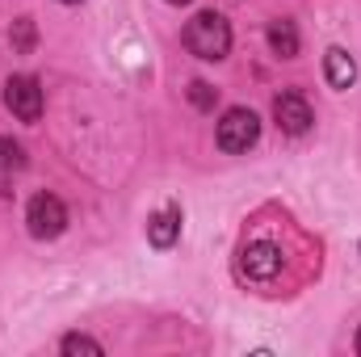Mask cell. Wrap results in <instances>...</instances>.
Instances as JSON below:
<instances>
[{
    "label": "cell",
    "instance_id": "obj_1",
    "mask_svg": "<svg viewBox=\"0 0 361 357\" xmlns=\"http://www.w3.org/2000/svg\"><path fill=\"white\" fill-rule=\"evenodd\" d=\"M185 47H189V55H197V59H206V63H219V59L231 51V25H227V17L214 13V8L197 13V17L185 25Z\"/></svg>",
    "mask_w": 361,
    "mask_h": 357
},
{
    "label": "cell",
    "instance_id": "obj_2",
    "mask_svg": "<svg viewBox=\"0 0 361 357\" xmlns=\"http://www.w3.org/2000/svg\"><path fill=\"white\" fill-rule=\"evenodd\" d=\"M257 139H261V118H257L252 109L235 105V109L223 114V122H219V147H223V152L240 156V152L257 147Z\"/></svg>",
    "mask_w": 361,
    "mask_h": 357
},
{
    "label": "cell",
    "instance_id": "obj_3",
    "mask_svg": "<svg viewBox=\"0 0 361 357\" xmlns=\"http://www.w3.org/2000/svg\"><path fill=\"white\" fill-rule=\"evenodd\" d=\"M25 223H30V236L55 240V236H63V227H68V206H63L55 193H38V198H30Z\"/></svg>",
    "mask_w": 361,
    "mask_h": 357
},
{
    "label": "cell",
    "instance_id": "obj_4",
    "mask_svg": "<svg viewBox=\"0 0 361 357\" xmlns=\"http://www.w3.org/2000/svg\"><path fill=\"white\" fill-rule=\"evenodd\" d=\"M4 105L13 109V118L21 122H38L42 118V89L34 76H8L4 80Z\"/></svg>",
    "mask_w": 361,
    "mask_h": 357
},
{
    "label": "cell",
    "instance_id": "obj_5",
    "mask_svg": "<svg viewBox=\"0 0 361 357\" xmlns=\"http://www.w3.org/2000/svg\"><path fill=\"white\" fill-rule=\"evenodd\" d=\"M273 118H277V126H281L286 135H307L311 122H315V114H311V105H307L302 92H281V97L273 101Z\"/></svg>",
    "mask_w": 361,
    "mask_h": 357
},
{
    "label": "cell",
    "instance_id": "obj_6",
    "mask_svg": "<svg viewBox=\"0 0 361 357\" xmlns=\"http://www.w3.org/2000/svg\"><path fill=\"white\" fill-rule=\"evenodd\" d=\"M240 269H244V277H252V282H269V277L281 273V248L269 244V240H257V244L244 248Z\"/></svg>",
    "mask_w": 361,
    "mask_h": 357
},
{
    "label": "cell",
    "instance_id": "obj_7",
    "mask_svg": "<svg viewBox=\"0 0 361 357\" xmlns=\"http://www.w3.org/2000/svg\"><path fill=\"white\" fill-rule=\"evenodd\" d=\"M324 76H328L332 89H349V85L357 80V63H353V55H349L345 47H332V51L324 55Z\"/></svg>",
    "mask_w": 361,
    "mask_h": 357
},
{
    "label": "cell",
    "instance_id": "obj_8",
    "mask_svg": "<svg viewBox=\"0 0 361 357\" xmlns=\"http://www.w3.org/2000/svg\"><path fill=\"white\" fill-rule=\"evenodd\" d=\"M180 236V210L177 206H169V210H160V214H152V223H147V240L156 244V248H173Z\"/></svg>",
    "mask_w": 361,
    "mask_h": 357
},
{
    "label": "cell",
    "instance_id": "obj_9",
    "mask_svg": "<svg viewBox=\"0 0 361 357\" xmlns=\"http://www.w3.org/2000/svg\"><path fill=\"white\" fill-rule=\"evenodd\" d=\"M269 47L273 55H281V59H294L298 55V30H294V21H273L269 25Z\"/></svg>",
    "mask_w": 361,
    "mask_h": 357
},
{
    "label": "cell",
    "instance_id": "obj_10",
    "mask_svg": "<svg viewBox=\"0 0 361 357\" xmlns=\"http://www.w3.org/2000/svg\"><path fill=\"white\" fill-rule=\"evenodd\" d=\"M25 164V152H21V143H13V139H0V173H17Z\"/></svg>",
    "mask_w": 361,
    "mask_h": 357
},
{
    "label": "cell",
    "instance_id": "obj_11",
    "mask_svg": "<svg viewBox=\"0 0 361 357\" xmlns=\"http://www.w3.org/2000/svg\"><path fill=\"white\" fill-rule=\"evenodd\" d=\"M59 349H63L68 357H72V353H92V357H101V345H97L92 337H80V332L63 337V341H59Z\"/></svg>",
    "mask_w": 361,
    "mask_h": 357
},
{
    "label": "cell",
    "instance_id": "obj_12",
    "mask_svg": "<svg viewBox=\"0 0 361 357\" xmlns=\"http://www.w3.org/2000/svg\"><path fill=\"white\" fill-rule=\"evenodd\" d=\"M13 47H17V51H30V47H34V21H30V17L13 21Z\"/></svg>",
    "mask_w": 361,
    "mask_h": 357
},
{
    "label": "cell",
    "instance_id": "obj_13",
    "mask_svg": "<svg viewBox=\"0 0 361 357\" xmlns=\"http://www.w3.org/2000/svg\"><path fill=\"white\" fill-rule=\"evenodd\" d=\"M189 101H193L197 109H214V89H210L206 80H193V85H189Z\"/></svg>",
    "mask_w": 361,
    "mask_h": 357
},
{
    "label": "cell",
    "instance_id": "obj_14",
    "mask_svg": "<svg viewBox=\"0 0 361 357\" xmlns=\"http://www.w3.org/2000/svg\"><path fill=\"white\" fill-rule=\"evenodd\" d=\"M169 4H189V0H169Z\"/></svg>",
    "mask_w": 361,
    "mask_h": 357
},
{
    "label": "cell",
    "instance_id": "obj_15",
    "mask_svg": "<svg viewBox=\"0 0 361 357\" xmlns=\"http://www.w3.org/2000/svg\"><path fill=\"white\" fill-rule=\"evenodd\" d=\"M357 353H361V332H357Z\"/></svg>",
    "mask_w": 361,
    "mask_h": 357
},
{
    "label": "cell",
    "instance_id": "obj_16",
    "mask_svg": "<svg viewBox=\"0 0 361 357\" xmlns=\"http://www.w3.org/2000/svg\"><path fill=\"white\" fill-rule=\"evenodd\" d=\"M63 4H80V0H63Z\"/></svg>",
    "mask_w": 361,
    "mask_h": 357
}]
</instances>
